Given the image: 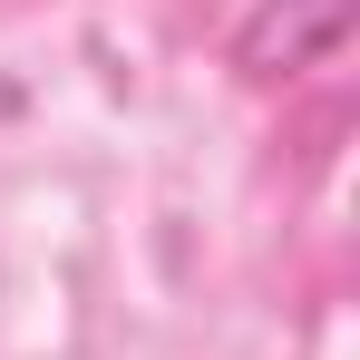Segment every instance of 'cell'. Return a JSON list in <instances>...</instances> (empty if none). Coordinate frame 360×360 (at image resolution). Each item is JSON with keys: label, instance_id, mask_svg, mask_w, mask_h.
I'll return each instance as SVG.
<instances>
[{"label": "cell", "instance_id": "obj_1", "mask_svg": "<svg viewBox=\"0 0 360 360\" xmlns=\"http://www.w3.org/2000/svg\"><path fill=\"white\" fill-rule=\"evenodd\" d=\"M351 10L360 0H253L234 30V68L243 78H302L351 39Z\"/></svg>", "mask_w": 360, "mask_h": 360}]
</instances>
